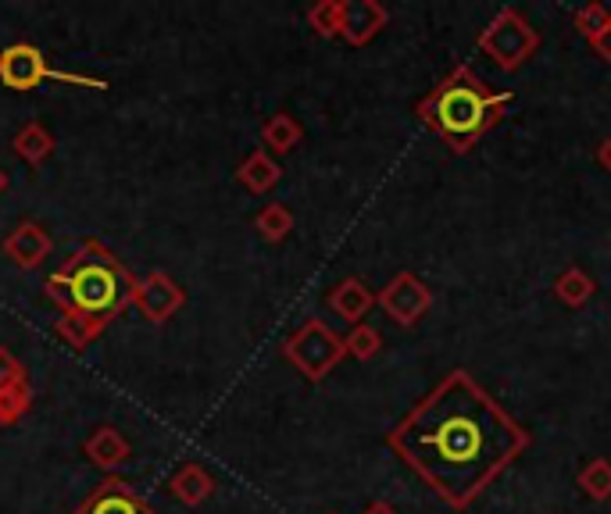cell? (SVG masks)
Wrapping results in <instances>:
<instances>
[{
    "instance_id": "6da1fadb",
    "label": "cell",
    "mask_w": 611,
    "mask_h": 514,
    "mask_svg": "<svg viewBox=\"0 0 611 514\" xmlns=\"http://www.w3.org/2000/svg\"><path fill=\"white\" fill-rule=\"evenodd\" d=\"M386 447L440 501L469 511L533 447V436L469 368H454L390 428Z\"/></svg>"
},
{
    "instance_id": "4316f807",
    "label": "cell",
    "mask_w": 611,
    "mask_h": 514,
    "mask_svg": "<svg viewBox=\"0 0 611 514\" xmlns=\"http://www.w3.org/2000/svg\"><path fill=\"white\" fill-rule=\"evenodd\" d=\"M590 50H593V55H598L601 61L611 65V26L601 32V37H593V40H590Z\"/></svg>"
},
{
    "instance_id": "e0dca14e",
    "label": "cell",
    "mask_w": 611,
    "mask_h": 514,
    "mask_svg": "<svg viewBox=\"0 0 611 514\" xmlns=\"http://www.w3.org/2000/svg\"><path fill=\"white\" fill-rule=\"evenodd\" d=\"M300 140H304V129H300L297 118L286 115V111L272 115L268 122L262 126V144H265V150L272 154V158H279V154H290Z\"/></svg>"
},
{
    "instance_id": "7c38bea8",
    "label": "cell",
    "mask_w": 611,
    "mask_h": 514,
    "mask_svg": "<svg viewBox=\"0 0 611 514\" xmlns=\"http://www.w3.org/2000/svg\"><path fill=\"white\" fill-rule=\"evenodd\" d=\"M82 454L90 457V465L100 468V472H115L118 465H126L132 447L129 439L118 433L115 425H97L93 433L87 436V443H82Z\"/></svg>"
},
{
    "instance_id": "cb8c5ba5",
    "label": "cell",
    "mask_w": 611,
    "mask_h": 514,
    "mask_svg": "<svg viewBox=\"0 0 611 514\" xmlns=\"http://www.w3.org/2000/svg\"><path fill=\"white\" fill-rule=\"evenodd\" d=\"M572 26L590 43L593 37H601V32L611 26V11L604 4H587V8H580V11L572 14Z\"/></svg>"
},
{
    "instance_id": "484cf974",
    "label": "cell",
    "mask_w": 611,
    "mask_h": 514,
    "mask_svg": "<svg viewBox=\"0 0 611 514\" xmlns=\"http://www.w3.org/2000/svg\"><path fill=\"white\" fill-rule=\"evenodd\" d=\"M22 379H29L26 368H22V362H19V357H14L8 347H0V389L11 386V383H22Z\"/></svg>"
},
{
    "instance_id": "277c9868",
    "label": "cell",
    "mask_w": 611,
    "mask_h": 514,
    "mask_svg": "<svg viewBox=\"0 0 611 514\" xmlns=\"http://www.w3.org/2000/svg\"><path fill=\"white\" fill-rule=\"evenodd\" d=\"M283 357L290 362L308 383H322L326 375L347 357V343L322 318H308L297 333L286 336Z\"/></svg>"
},
{
    "instance_id": "44dd1931",
    "label": "cell",
    "mask_w": 611,
    "mask_h": 514,
    "mask_svg": "<svg viewBox=\"0 0 611 514\" xmlns=\"http://www.w3.org/2000/svg\"><path fill=\"white\" fill-rule=\"evenodd\" d=\"M254 229H258L268 244H283V239L294 233V211L286 208V204H265L258 218H254Z\"/></svg>"
},
{
    "instance_id": "5b68a950",
    "label": "cell",
    "mask_w": 611,
    "mask_h": 514,
    "mask_svg": "<svg viewBox=\"0 0 611 514\" xmlns=\"http://www.w3.org/2000/svg\"><path fill=\"white\" fill-rule=\"evenodd\" d=\"M475 43H480V50L501 68V72H519V68L540 50V32L522 11L501 8L494 19L486 22V29L480 32Z\"/></svg>"
},
{
    "instance_id": "5bb4252c",
    "label": "cell",
    "mask_w": 611,
    "mask_h": 514,
    "mask_svg": "<svg viewBox=\"0 0 611 514\" xmlns=\"http://www.w3.org/2000/svg\"><path fill=\"white\" fill-rule=\"evenodd\" d=\"M168 493L186 507H200L215 493V478L208 468L197 465V461H186V465H179L176 475L168 478Z\"/></svg>"
},
{
    "instance_id": "3957f363",
    "label": "cell",
    "mask_w": 611,
    "mask_h": 514,
    "mask_svg": "<svg viewBox=\"0 0 611 514\" xmlns=\"http://www.w3.org/2000/svg\"><path fill=\"white\" fill-rule=\"evenodd\" d=\"M136 286L140 279L100 239H87L72 257H65L55 276H47L43 294L61 307V315H87L108 329L132 304Z\"/></svg>"
},
{
    "instance_id": "f546056e",
    "label": "cell",
    "mask_w": 611,
    "mask_h": 514,
    "mask_svg": "<svg viewBox=\"0 0 611 514\" xmlns=\"http://www.w3.org/2000/svg\"><path fill=\"white\" fill-rule=\"evenodd\" d=\"M8 186H11V179H8V171H4V168H0V197H4V194H8Z\"/></svg>"
},
{
    "instance_id": "7a4b0ae2",
    "label": "cell",
    "mask_w": 611,
    "mask_h": 514,
    "mask_svg": "<svg viewBox=\"0 0 611 514\" xmlns=\"http://www.w3.org/2000/svg\"><path fill=\"white\" fill-rule=\"evenodd\" d=\"M512 93H497L472 72L469 65H454L433 90L415 105L418 122L436 132L451 154L475 150L507 115Z\"/></svg>"
},
{
    "instance_id": "603a6c76",
    "label": "cell",
    "mask_w": 611,
    "mask_h": 514,
    "mask_svg": "<svg viewBox=\"0 0 611 514\" xmlns=\"http://www.w3.org/2000/svg\"><path fill=\"white\" fill-rule=\"evenodd\" d=\"M347 343V357H354V362H372L380 350H383V336L372 329V325H354V329L344 336Z\"/></svg>"
},
{
    "instance_id": "ba28073f",
    "label": "cell",
    "mask_w": 611,
    "mask_h": 514,
    "mask_svg": "<svg viewBox=\"0 0 611 514\" xmlns=\"http://www.w3.org/2000/svg\"><path fill=\"white\" fill-rule=\"evenodd\" d=\"M186 304V289L168 276V271H150L136 286L132 307L140 312L150 325H165L168 318H176Z\"/></svg>"
},
{
    "instance_id": "8fae6325",
    "label": "cell",
    "mask_w": 611,
    "mask_h": 514,
    "mask_svg": "<svg viewBox=\"0 0 611 514\" xmlns=\"http://www.w3.org/2000/svg\"><path fill=\"white\" fill-rule=\"evenodd\" d=\"M50 250H55V244H50V236L40 221H19V226L4 236V254L26 271L40 268L50 257Z\"/></svg>"
},
{
    "instance_id": "52a82bcc",
    "label": "cell",
    "mask_w": 611,
    "mask_h": 514,
    "mask_svg": "<svg viewBox=\"0 0 611 514\" xmlns=\"http://www.w3.org/2000/svg\"><path fill=\"white\" fill-rule=\"evenodd\" d=\"M376 304L397 325L412 329V325L422 322V315H426L433 307V289L422 283L415 271H397V276L383 286V294L376 297Z\"/></svg>"
},
{
    "instance_id": "83f0119b",
    "label": "cell",
    "mask_w": 611,
    "mask_h": 514,
    "mask_svg": "<svg viewBox=\"0 0 611 514\" xmlns=\"http://www.w3.org/2000/svg\"><path fill=\"white\" fill-rule=\"evenodd\" d=\"M598 165L604 171H611V136H604V140L598 144Z\"/></svg>"
},
{
    "instance_id": "30bf717a",
    "label": "cell",
    "mask_w": 611,
    "mask_h": 514,
    "mask_svg": "<svg viewBox=\"0 0 611 514\" xmlns=\"http://www.w3.org/2000/svg\"><path fill=\"white\" fill-rule=\"evenodd\" d=\"M72 514H158V511L150 507L126 478L108 475L105 483L93 486V493Z\"/></svg>"
},
{
    "instance_id": "d4e9b609",
    "label": "cell",
    "mask_w": 611,
    "mask_h": 514,
    "mask_svg": "<svg viewBox=\"0 0 611 514\" xmlns=\"http://www.w3.org/2000/svg\"><path fill=\"white\" fill-rule=\"evenodd\" d=\"M308 26L322 40L339 37V0H318V4L308 11Z\"/></svg>"
},
{
    "instance_id": "9c48e42d",
    "label": "cell",
    "mask_w": 611,
    "mask_h": 514,
    "mask_svg": "<svg viewBox=\"0 0 611 514\" xmlns=\"http://www.w3.org/2000/svg\"><path fill=\"white\" fill-rule=\"evenodd\" d=\"M390 26V11L380 0H339V40L368 47Z\"/></svg>"
},
{
    "instance_id": "8992f818",
    "label": "cell",
    "mask_w": 611,
    "mask_h": 514,
    "mask_svg": "<svg viewBox=\"0 0 611 514\" xmlns=\"http://www.w3.org/2000/svg\"><path fill=\"white\" fill-rule=\"evenodd\" d=\"M43 79L68 82V86H90V90H108L105 79L72 76V72H61V68H50L43 50L32 47V43H11V47L0 50V82H4L8 90L29 93V90H37Z\"/></svg>"
},
{
    "instance_id": "7402d4cb",
    "label": "cell",
    "mask_w": 611,
    "mask_h": 514,
    "mask_svg": "<svg viewBox=\"0 0 611 514\" xmlns=\"http://www.w3.org/2000/svg\"><path fill=\"white\" fill-rule=\"evenodd\" d=\"M29 407H32V386H29V379L4 386V389H0V428L22 422L29 415Z\"/></svg>"
},
{
    "instance_id": "f1b7e54d",
    "label": "cell",
    "mask_w": 611,
    "mask_h": 514,
    "mask_svg": "<svg viewBox=\"0 0 611 514\" xmlns=\"http://www.w3.org/2000/svg\"><path fill=\"white\" fill-rule=\"evenodd\" d=\"M362 514H397V507H394V504H386V501H376V504H368Z\"/></svg>"
},
{
    "instance_id": "2e32d148",
    "label": "cell",
    "mask_w": 611,
    "mask_h": 514,
    "mask_svg": "<svg viewBox=\"0 0 611 514\" xmlns=\"http://www.w3.org/2000/svg\"><path fill=\"white\" fill-rule=\"evenodd\" d=\"M11 150H14V158H19V161L40 168L50 154H55V136H50L40 122H26L19 132H14Z\"/></svg>"
},
{
    "instance_id": "d6986e66",
    "label": "cell",
    "mask_w": 611,
    "mask_h": 514,
    "mask_svg": "<svg viewBox=\"0 0 611 514\" xmlns=\"http://www.w3.org/2000/svg\"><path fill=\"white\" fill-rule=\"evenodd\" d=\"M55 333H58V339H61V343H68V347H72V350H87L90 343H93L100 333H105V325L93 322V318H87V315L68 312V315H58Z\"/></svg>"
},
{
    "instance_id": "4fadbf2b",
    "label": "cell",
    "mask_w": 611,
    "mask_h": 514,
    "mask_svg": "<svg viewBox=\"0 0 611 514\" xmlns=\"http://www.w3.org/2000/svg\"><path fill=\"white\" fill-rule=\"evenodd\" d=\"M329 307L354 329V325H362L365 315L376 307V294H372L362 279H344L329 289Z\"/></svg>"
},
{
    "instance_id": "9a60e30c",
    "label": "cell",
    "mask_w": 611,
    "mask_h": 514,
    "mask_svg": "<svg viewBox=\"0 0 611 514\" xmlns=\"http://www.w3.org/2000/svg\"><path fill=\"white\" fill-rule=\"evenodd\" d=\"M279 179H283V168L265 147L247 154V158L240 161V168H236V182H240L247 194H258V197L268 194L272 186H279Z\"/></svg>"
},
{
    "instance_id": "ac0fdd59",
    "label": "cell",
    "mask_w": 611,
    "mask_h": 514,
    "mask_svg": "<svg viewBox=\"0 0 611 514\" xmlns=\"http://www.w3.org/2000/svg\"><path fill=\"white\" fill-rule=\"evenodd\" d=\"M598 294V283H593V276L590 271H583V268H565L562 276L554 279V297L562 300L565 307H583V304H590V297Z\"/></svg>"
},
{
    "instance_id": "ffe728a7",
    "label": "cell",
    "mask_w": 611,
    "mask_h": 514,
    "mask_svg": "<svg viewBox=\"0 0 611 514\" xmlns=\"http://www.w3.org/2000/svg\"><path fill=\"white\" fill-rule=\"evenodd\" d=\"M575 486H580L590 501H611V461L608 457H590L587 465L575 475Z\"/></svg>"
}]
</instances>
